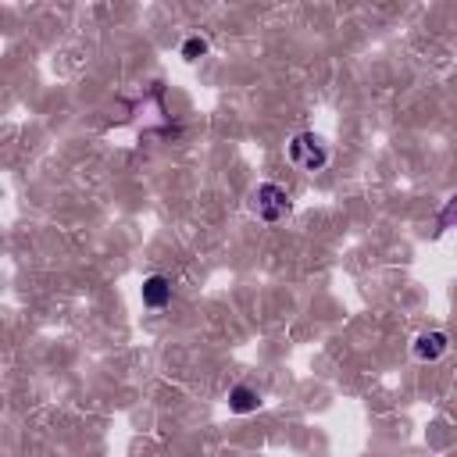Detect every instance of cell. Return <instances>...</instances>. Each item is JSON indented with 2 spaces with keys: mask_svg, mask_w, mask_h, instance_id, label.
Masks as SVG:
<instances>
[{
  "mask_svg": "<svg viewBox=\"0 0 457 457\" xmlns=\"http://www.w3.org/2000/svg\"><path fill=\"white\" fill-rule=\"evenodd\" d=\"M286 150H289V161L296 168H303V171H318V168L328 164V150L314 132H296Z\"/></svg>",
  "mask_w": 457,
  "mask_h": 457,
  "instance_id": "cell-1",
  "label": "cell"
},
{
  "mask_svg": "<svg viewBox=\"0 0 457 457\" xmlns=\"http://www.w3.org/2000/svg\"><path fill=\"white\" fill-rule=\"evenodd\" d=\"M253 214L261 221H282L289 214V193L282 186H275V182L257 186V193H253Z\"/></svg>",
  "mask_w": 457,
  "mask_h": 457,
  "instance_id": "cell-2",
  "label": "cell"
},
{
  "mask_svg": "<svg viewBox=\"0 0 457 457\" xmlns=\"http://www.w3.org/2000/svg\"><path fill=\"white\" fill-rule=\"evenodd\" d=\"M446 350H450L446 332H421V336L414 339V357H418V361H439Z\"/></svg>",
  "mask_w": 457,
  "mask_h": 457,
  "instance_id": "cell-3",
  "label": "cell"
},
{
  "mask_svg": "<svg viewBox=\"0 0 457 457\" xmlns=\"http://www.w3.org/2000/svg\"><path fill=\"white\" fill-rule=\"evenodd\" d=\"M168 300H171V282L164 275H150L143 282V303L146 307H164Z\"/></svg>",
  "mask_w": 457,
  "mask_h": 457,
  "instance_id": "cell-4",
  "label": "cell"
},
{
  "mask_svg": "<svg viewBox=\"0 0 457 457\" xmlns=\"http://www.w3.org/2000/svg\"><path fill=\"white\" fill-rule=\"evenodd\" d=\"M257 407H261V393H257L253 386H236V389L228 393V411L250 414V411H257Z\"/></svg>",
  "mask_w": 457,
  "mask_h": 457,
  "instance_id": "cell-5",
  "label": "cell"
},
{
  "mask_svg": "<svg viewBox=\"0 0 457 457\" xmlns=\"http://www.w3.org/2000/svg\"><path fill=\"white\" fill-rule=\"evenodd\" d=\"M204 54H207V39H204V36H189V39L182 43V57L196 61V57H204Z\"/></svg>",
  "mask_w": 457,
  "mask_h": 457,
  "instance_id": "cell-6",
  "label": "cell"
},
{
  "mask_svg": "<svg viewBox=\"0 0 457 457\" xmlns=\"http://www.w3.org/2000/svg\"><path fill=\"white\" fill-rule=\"evenodd\" d=\"M453 221H457V196H453V200L443 207V214H439V228H450Z\"/></svg>",
  "mask_w": 457,
  "mask_h": 457,
  "instance_id": "cell-7",
  "label": "cell"
}]
</instances>
